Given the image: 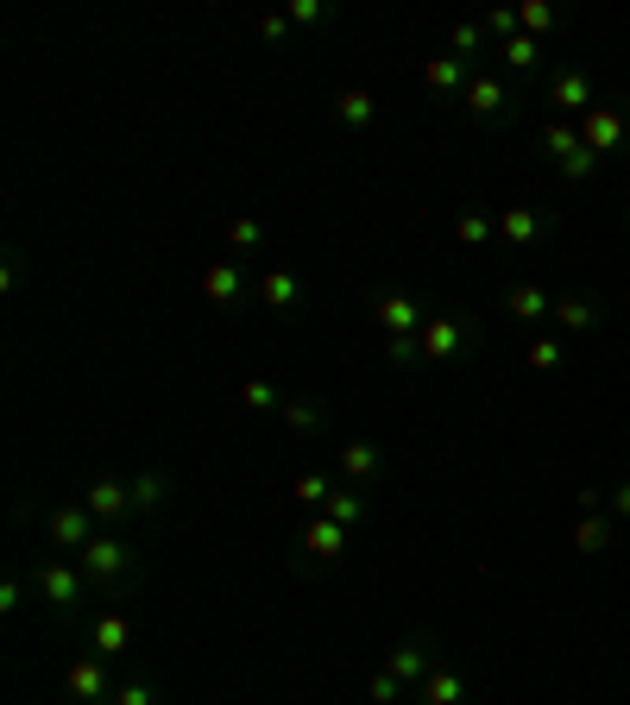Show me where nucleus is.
Masks as SVG:
<instances>
[{
  "instance_id": "f3484780",
  "label": "nucleus",
  "mask_w": 630,
  "mask_h": 705,
  "mask_svg": "<svg viewBox=\"0 0 630 705\" xmlns=\"http://www.w3.org/2000/svg\"><path fill=\"white\" fill-rule=\"evenodd\" d=\"M429 667H435V655L423 643H397L392 648V674L397 681H429Z\"/></svg>"
},
{
  "instance_id": "c9c22d12",
  "label": "nucleus",
  "mask_w": 630,
  "mask_h": 705,
  "mask_svg": "<svg viewBox=\"0 0 630 705\" xmlns=\"http://www.w3.org/2000/svg\"><path fill=\"white\" fill-rule=\"evenodd\" d=\"M227 239H234L240 253H253L258 239H265V227H258V221H253V215H240V221H227Z\"/></svg>"
},
{
  "instance_id": "aec40b11",
  "label": "nucleus",
  "mask_w": 630,
  "mask_h": 705,
  "mask_svg": "<svg viewBox=\"0 0 630 705\" xmlns=\"http://www.w3.org/2000/svg\"><path fill=\"white\" fill-rule=\"evenodd\" d=\"M202 296H209V303H234L240 296V265H227V258L209 265V272H202Z\"/></svg>"
},
{
  "instance_id": "4468645a",
  "label": "nucleus",
  "mask_w": 630,
  "mask_h": 705,
  "mask_svg": "<svg viewBox=\"0 0 630 705\" xmlns=\"http://www.w3.org/2000/svg\"><path fill=\"white\" fill-rule=\"evenodd\" d=\"M498 58H505V70H517V76H536V63H542V39L517 32V39L498 44Z\"/></svg>"
},
{
  "instance_id": "2f4dec72",
  "label": "nucleus",
  "mask_w": 630,
  "mask_h": 705,
  "mask_svg": "<svg viewBox=\"0 0 630 705\" xmlns=\"http://www.w3.org/2000/svg\"><path fill=\"white\" fill-rule=\"evenodd\" d=\"M479 25H486V39H492V44H505V39H517V32H524V25H517V13H511V7H492V13H486V20H479Z\"/></svg>"
},
{
  "instance_id": "58836bf2",
  "label": "nucleus",
  "mask_w": 630,
  "mask_h": 705,
  "mask_svg": "<svg viewBox=\"0 0 630 705\" xmlns=\"http://www.w3.org/2000/svg\"><path fill=\"white\" fill-rule=\"evenodd\" d=\"M410 359H423L416 334H392V366H410Z\"/></svg>"
},
{
  "instance_id": "b1692460",
  "label": "nucleus",
  "mask_w": 630,
  "mask_h": 705,
  "mask_svg": "<svg viewBox=\"0 0 630 705\" xmlns=\"http://www.w3.org/2000/svg\"><path fill=\"white\" fill-rule=\"evenodd\" d=\"M555 20H561V13H555L549 0H524V7H517V25H524L530 39H549V32H555Z\"/></svg>"
},
{
  "instance_id": "7c9ffc66",
  "label": "nucleus",
  "mask_w": 630,
  "mask_h": 705,
  "mask_svg": "<svg viewBox=\"0 0 630 705\" xmlns=\"http://www.w3.org/2000/svg\"><path fill=\"white\" fill-rule=\"evenodd\" d=\"M126 491H133V510H158V504H164V479H158V472H139Z\"/></svg>"
},
{
  "instance_id": "79ce46f5",
  "label": "nucleus",
  "mask_w": 630,
  "mask_h": 705,
  "mask_svg": "<svg viewBox=\"0 0 630 705\" xmlns=\"http://www.w3.org/2000/svg\"><path fill=\"white\" fill-rule=\"evenodd\" d=\"M611 517H630V479L618 491H611Z\"/></svg>"
},
{
  "instance_id": "ea45409f",
  "label": "nucleus",
  "mask_w": 630,
  "mask_h": 705,
  "mask_svg": "<svg viewBox=\"0 0 630 705\" xmlns=\"http://www.w3.org/2000/svg\"><path fill=\"white\" fill-rule=\"evenodd\" d=\"M152 699H158V686H145V681H139V686H120V693H114L108 705H152Z\"/></svg>"
},
{
  "instance_id": "f257e3e1",
  "label": "nucleus",
  "mask_w": 630,
  "mask_h": 705,
  "mask_svg": "<svg viewBox=\"0 0 630 705\" xmlns=\"http://www.w3.org/2000/svg\"><path fill=\"white\" fill-rule=\"evenodd\" d=\"M472 340H479V321H472V315H429L423 334H416L423 359H460V352H472Z\"/></svg>"
},
{
  "instance_id": "f8f14e48",
  "label": "nucleus",
  "mask_w": 630,
  "mask_h": 705,
  "mask_svg": "<svg viewBox=\"0 0 630 705\" xmlns=\"http://www.w3.org/2000/svg\"><path fill=\"white\" fill-rule=\"evenodd\" d=\"M505 309H511L517 321H542V315H555V303L542 296V284H511V290H505Z\"/></svg>"
},
{
  "instance_id": "5701e85b",
  "label": "nucleus",
  "mask_w": 630,
  "mask_h": 705,
  "mask_svg": "<svg viewBox=\"0 0 630 705\" xmlns=\"http://www.w3.org/2000/svg\"><path fill=\"white\" fill-rule=\"evenodd\" d=\"M341 472H347V479H373V472H378V448H373V441H347V448H341Z\"/></svg>"
},
{
  "instance_id": "2eb2a0df",
  "label": "nucleus",
  "mask_w": 630,
  "mask_h": 705,
  "mask_svg": "<svg viewBox=\"0 0 630 705\" xmlns=\"http://www.w3.org/2000/svg\"><path fill=\"white\" fill-rule=\"evenodd\" d=\"M89 510H95V517H126V510H133V491L120 486V479H95V486H89Z\"/></svg>"
},
{
  "instance_id": "f704fd0d",
  "label": "nucleus",
  "mask_w": 630,
  "mask_h": 705,
  "mask_svg": "<svg viewBox=\"0 0 630 705\" xmlns=\"http://www.w3.org/2000/svg\"><path fill=\"white\" fill-rule=\"evenodd\" d=\"M592 171H599V152H587V145H580V152H568V157H561V176H568V183H587Z\"/></svg>"
},
{
  "instance_id": "20e7f679",
  "label": "nucleus",
  "mask_w": 630,
  "mask_h": 705,
  "mask_svg": "<svg viewBox=\"0 0 630 705\" xmlns=\"http://www.w3.org/2000/svg\"><path fill=\"white\" fill-rule=\"evenodd\" d=\"M624 133H630V114L624 108H606V101H599V108H592V114H580V145H587V152H618V145H624Z\"/></svg>"
},
{
  "instance_id": "9b49d317",
  "label": "nucleus",
  "mask_w": 630,
  "mask_h": 705,
  "mask_svg": "<svg viewBox=\"0 0 630 705\" xmlns=\"http://www.w3.org/2000/svg\"><path fill=\"white\" fill-rule=\"evenodd\" d=\"M416 699H423V705H460V699H467V681H460L448 662H435L429 681L416 686Z\"/></svg>"
},
{
  "instance_id": "bb28decb",
  "label": "nucleus",
  "mask_w": 630,
  "mask_h": 705,
  "mask_svg": "<svg viewBox=\"0 0 630 705\" xmlns=\"http://www.w3.org/2000/svg\"><path fill=\"white\" fill-rule=\"evenodd\" d=\"M322 517H328V523H341V529H354L359 523V517H366V504H359V498H354V491H328V504H322Z\"/></svg>"
},
{
  "instance_id": "e433bc0d",
  "label": "nucleus",
  "mask_w": 630,
  "mask_h": 705,
  "mask_svg": "<svg viewBox=\"0 0 630 705\" xmlns=\"http://www.w3.org/2000/svg\"><path fill=\"white\" fill-rule=\"evenodd\" d=\"M284 422L291 429H322V403H284Z\"/></svg>"
},
{
  "instance_id": "6ab92c4d",
  "label": "nucleus",
  "mask_w": 630,
  "mask_h": 705,
  "mask_svg": "<svg viewBox=\"0 0 630 705\" xmlns=\"http://www.w3.org/2000/svg\"><path fill=\"white\" fill-rule=\"evenodd\" d=\"M573 549H580V554H606L611 549V523L599 517V510H587V517L573 523Z\"/></svg>"
},
{
  "instance_id": "412c9836",
  "label": "nucleus",
  "mask_w": 630,
  "mask_h": 705,
  "mask_svg": "<svg viewBox=\"0 0 630 705\" xmlns=\"http://www.w3.org/2000/svg\"><path fill=\"white\" fill-rule=\"evenodd\" d=\"M542 152H549L555 164L568 152H580V126H573V120H549V126H542Z\"/></svg>"
},
{
  "instance_id": "393cba45",
  "label": "nucleus",
  "mask_w": 630,
  "mask_h": 705,
  "mask_svg": "<svg viewBox=\"0 0 630 705\" xmlns=\"http://www.w3.org/2000/svg\"><path fill=\"white\" fill-rule=\"evenodd\" d=\"M561 359H568V347H561V340H549V334H536L530 347H524V366H530V372H555Z\"/></svg>"
},
{
  "instance_id": "1a4fd4ad",
  "label": "nucleus",
  "mask_w": 630,
  "mask_h": 705,
  "mask_svg": "<svg viewBox=\"0 0 630 705\" xmlns=\"http://www.w3.org/2000/svg\"><path fill=\"white\" fill-rule=\"evenodd\" d=\"M467 114L472 120H505L511 114V89H505L498 76H472L467 82Z\"/></svg>"
},
{
  "instance_id": "6e6552de",
  "label": "nucleus",
  "mask_w": 630,
  "mask_h": 705,
  "mask_svg": "<svg viewBox=\"0 0 630 705\" xmlns=\"http://www.w3.org/2000/svg\"><path fill=\"white\" fill-rule=\"evenodd\" d=\"M89 648H95L101 662L126 655V648H133V617H126V611H108V617H95V624H89Z\"/></svg>"
},
{
  "instance_id": "f03ea898",
  "label": "nucleus",
  "mask_w": 630,
  "mask_h": 705,
  "mask_svg": "<svg viewBox=\"0 0 630 705\" xmlns=\"http://www.w3.org/2000/svg\"><path fill=\"white\" fill-rule=\"evenodd\" d=\"M77 568L89 573V586H120V580L133 573V554H126L120 535H95V542L77 554Z\"/></svg>"
},
{
  "instance_id": "39448f33",
  "label": "nucleus",
  "mask_w": 630,
  "mask_h": 705,
  "mask_svg": "<svg viewBox=\"0 0 630 705\" xmlns=\"http://www.w3.org/2000/svg\"><path fill=\"white\" fill-rule=\"evenodd\" d=\"M549 101L561 108V114H592L599 101H592V76L580 70V63H561L549 76Z\"/></svg>"
},
{
  "instance_id": "473e14b6",
  "label": "nucleus",
  "mask_w": 630,
  "mask_h": 705,
  "mask_svg": "<svg viewBox=\"0 0 630 705\" xmlns=\"http://www.w3.org/2000/svg\"><path fill=\"white\" fill-rule=\"evenodd\" d=\"M328 491H335V486H328L322 472H303V479L291 486V498H296V504H328Z\"/></svg>"
},
{
  "instance_id": "0eeeda50",
  "label": "nucleus",
  "mask_w": 630,
  "mask_h": 705,
  "mask_svg": "<svg viewBox=\"0 0 630 705\" xmlns=\"http://www.w3.org/2000/svg\"><path fill=\"white\" fill-rule=\"evenodd\" d=\"M89 517H95V510H89V504H58V510H51V523H44V529H51V542H58V549L82 554V549H89V542H95V535H89Z\"/></svg>"
},
{
  "instance_id": "72a5a7b5",
  "label": "nucleus",
  "mask_w": 630,
  "mask_h": 705,
  "mask_svg": "<svg viewBox=\"0 0 630 705\" xmlns=\"http://www.w3.org/2000/svg\"><path fill=\"white\" fill-rule=\"evenodd\" d=\"M454 58H472V51H479V44H486V25H479V20H460V25H454Z\"/></svg>"
},
{
  "instance_id": "4c0bfd02",
  "label": "nucleus",
  "mask_w": 630,
  "mask_h": 705,
  "mask_svg": "<svg viewBox=\"0 0 630 705\" xmlns=\"http://www.w3.org/2000/svg\"><path fill=\"white\" fill-rule=\"evenodd\" d=\"M322 13H328L322 0H291V13H284V20H291V25H315Z\"/></svg>"
},
{
  "instance_id": "423d86ee",
  "label": "nucleus",
  "mask_w": 630,
  "mask_h": 705,
  "mask_svg": "<svg viewBox=\"0 0 630 705\" xmlns=\"http://www.w3.org/2000/svg\"><path fill=\"white\" fill-rule=\"evenodd\" d=\"M549 227H555V215L549 208H530V202H517V208L498 215V239H505V246H530V239H542Z\"/></svg>"
},
{
  "instance_id": "9d476101",
  "label": "nucleus",
  "mask_w": 630,
  "mask_h": 705,
  "mask_svg": "<svg viewBox=\"0 0 630 705\" xmlns=\"http://www.w3.org/2000/svg\"><path fill=\"white\" fill-rule=\"evenodd\" d=\"M423 321H429V315H423V309H416V303H410V296H378V328H385V334H423Z\"/></svg>"
},
{
  "instance_id": "4be33fe9",
  "label": "nucleus",
  "mask_w": 630,
  "mask_h": 705,
  "mask_svg": "<svg viewBox=\"0 0 630 705\" xmlns=\"http://www.w3.org/2000/svg\"><path fill=\"white\" fill-rule=\"evenodd\" d=\"M335 114H341V126H373V114H378V101L366 95V89H347V95L335 101Z\"/></svg>"
},
{
  "instance_id": "ddd939ff",
  "label": "nucleus",
  "mask_w": 630,
  "mask_h": 705,
  "mask_svg": "<svg viewBox=\"0 0 630 705\" xmlns=\"http://www.w3.org/2000/svg\"><path fill=\"white\" fill-rule=\"evenodd\" d=\"M555 321H561V328H573V334H592L599 321H606V309H599V303H587V296H561V303H555Z\"/></svg>"
},
{
  "instance_id": "c85d7f7f",
  "label": "nucleus",
  "mask_w": 630,
  "mask_h": 705,
  "mask_svg": "<svg viewBox=\"0 0 630 705\" xmlns=\"http://www.w3.org/2000/svg\"><path fill=\"white\" fill-rule=\"evenodd\" d=\"M366 699H373V705H397V699H404V681H397L392 667H378L373 681H366Z\"/></svg>"
},
{
  "instance_id": "dca6fc26",
  "label": "nucleus",
  "mask_w": 630,
  "mask_h": 705,
  "mask_svg": "<svg viewBox=\"0 0 630 705\" xmlns=\"http://www.w3.org/2000/svg\"><path fill=\"white\" fill-rule=\"evenodd\" d=\"M303 549H309L315 561H335V554L347 549V529H341V523H328V517H315V523H309V535H303Z\"/></svg>"
},
{
  "instance_id": "a211bd4d",
  "label": "nucleus",
  "mask_w": 630,
  "mask_h": 705,
  "mask_svg": "<svg viewBox=\"0 0 630 705\" xmlns=\"http://www.w3.org/2000/svg\"><path fill=\"white\" fill-rule=\"evenodd\" d=\"M423 76H429V89H441V95H454V89L467 95V82H472V76H467V58H454V51H448V58H435Z\"/></svg>"
},
{
  "instance_id": "a19ab883",
  "label": "nucleus",
  "mask_w": 630,
  "mask_h": 705,
  "mask_svg": "<svg viewBox=\"0 0 630 705\" xmlns=\"http://www.w3.org/2000/svg\"><path fill=\"white\" fill-rule=\"evenodd\" d=\"M258 32H265V39H284V32H291V20H284V13H265V20H258Z\"/></svg>"
},
{
  "instance_id": "7ed1b4c3",
  "label": "nucleus",
  "mask_w": 630,
  "mask_h": 705,
  "mask_svg": "<svg viewBox=\"0 0 630 705\" xmlns=\"http://www.w3.org/2000/svg\"><path fill=\"white\" fill-rule=\"evenodd\" d=\"M39 592L51 611H77L82 592H89V573L77 568V561H44L39 568Z\"/></svg>"
},
{
  "instance_id": "cd10ccee",
  "label": "nucleus",
  "mask_w": 630,
  "mask_h": 705,
  "mask_svg": "<svg viewBox=\"0 0 630 705\" xmlns=\"http://www.w3.org/2000/svg\"><path fill=\"white\" fill-rule=\"evenodd\" d=\"M258 290H265V303H272V309H291L296 296H303V284H296L291 272H265V284H258Z\"/></svg>"
},
{
  "instance_id": "c756f323",
  "label": "nucleus",
  "mask_w": 630,
  "mask_h": 705,
  "mask_svg": "<svg viewBox=\"0 0 630 705\" xmlns=\"http://www.w3.org/2000/svg\"><path fill=\"white\" fill-rule=\"evenodd\" d=\"M240 410H284V403H277V391L265 378H246V385H240Z\"/></svg>"
},
{
  "instance_id": "a878e982",
  "label": "nucleus",
  "mask_w": 630,
  "mask_h": 705,
  "mask_svg": "<svg viewBox=\"0 0 630 705\" xmlns=\"http://www.w3.org/2000/svg\"><path fill=\"white\" fill-rule=\"evenodd\" d=\"M492 234H498V221H492V215H479V208H467V215L454 221V239H460V246H486Z\"/></svg>"
}]
</instances>
